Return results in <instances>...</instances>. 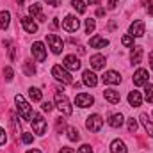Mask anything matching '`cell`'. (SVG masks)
Listing matches in <instances>:
<instances>
[{
  "mask_svg": "<svg viewBox=\"0 0 153 153\" xmlns=\"http://www.w3.org/2000/svg\"><path fill=\"white\" fill-rule=\"evenodd\" d=\"M103 14H105V11H103L102 7H100V9H96V16H103Z\"/></svg>",
  "mask_w": 153,
  "mask_h": 153,
  "instance_id": "obj_44",
  "label": "cell"
},
{
  "mask_svg": "<svg viewBox=\"0 0 153 153\" xmlns=\"http://www.w3.org/2000/svg\"><path fill=\"white\" fill-rule=\"evenodd\" d=\"M13 75H14V73H13V68H9V66H7V68L4 70V76H5V80H7V82H11V80H13Z\"/></svg>",
  "mask_w": 153,
  "mask_h": 153,
  "instance_id": "obj_35",
  "label": "cell"
},
{
  "mask_svg": "<svg viewBox=\"0 0 153 153\" xmlns=\"http://www.w3.org/2000/svg\"><path fill=\"white\" fill-rule=\"evenodd\" d=\"M123 121H125V117L121 114H112L109 117V125H111L112 128H119V126L123 125Z\"/></svg>",
  "mask_w": 153,
  "mask_h": 153,
  "instance_id": "obj_24",
  "label": "cell"
},
{
  "mask_svg": "<svg viewBox=\"0 0 153 153\" xmlns=\"http://www.w3.org/2000/svg\"><path fill=\"white\" fill-rule=\"evenodd\" d=\"M141 123H143L144 130L148 132V135H152V137H153V123L150 121V117H148V114H141Z\"/></svg>",
  "mask_w": 153,
  "mask_h": 153,
  "instance_id": "obj_23",
  "label": "cell"
},
{
  "mask_svg": "<svg viewBox=\"0 0 153 153\" xmlns=\"http://www.w3.org/2000/svg\"><path fill=\"white\" fill-rule=\"evenodd\" d=\"M111 152L112 153H126V146L121 139H116L111 143Z\"/></svg>",
  "mask_w": 153,
  "mask_h": 153,
  "instance_id": "obj_21",
  "label": "cell"
},
{
  "mask_svg": "<svg viewBox=\"0 0 153 153\" xmlns=\"http://www.w3.org/2000/svg\"><path fill=\"white\" fill-rule=\"evenodd\" d=\"M102 80H103L105 84L116 85V84H119V82H121V76H119L117 71H105V75L102 76Z\"/></svg>",
  "mask_w": 153,
  "mask_h": 153,
  "instance_id": "obj_14",
  "label": "cell"
},
{
  "mask_svg": "<svg viewBox=\"0 0 153 153\" xmlns=\"http://www.w3.org/2000/svg\"><path fill=\"white\" fill-rule=\"evenodd\" d=\"M23 70H25V73H27L29 76H32L34 73H36V66H34L32 61H25V62H23Z\"/></svg>",
  "mask_w": 153,
  "mask_h": 153,
  "instance_id": "obj_26",
  "label": "cell"
},
{
  "mask_svg": "<svg viewBox=\"0 0 153 153\" xmlns=\"http://www.w3.org/2000/svg\"><path fill=\"white\" fill-rule=\"evenodd\" d=\"M91 66H93L94 70H102V68H105V57H103L102 53L93 55V57H91Z\"/></svg>",
  "mask_w": 153,
  "mask_h": 153,
  "instance_id": "obj_19",
  "label": "cell"
},
{
  "mask_svg": "<svg viewBox=\"0 0 153 153\" xmlns=\"http://www.w3.org/2000/svg\"><path fill=\"white\" fill-rule=\"evenodd\" d=\"M30 52H32V55H34V59H36L38 62H45V59H46V48H45V45H43L41 41H36V43L32 45Z\"/></svg>",
  "mask_w": 153,
  "mask_h": 153,
  "instance_id": "obj_6",
  "label": "cell"
},
{
  "mask_svg": "<svg viewBox=\"0 0 153 153\" xmlns=\"http://www.w3.org/2000/svg\"><path fill=\"white\" fill-rule=\"evenodd\" d=\"M61 2H62V0H46V4H48V5H53V7L61 5Z\"/></svg>",
  "mask_w": 153,
  "mask_h": 153,
  "instance_id": "obj_40",
  "label": "cell"
},
{
  "mask_svg": "<svg viewBox=\"0 0 153 153\" xmlns=\"http://www.w3.org/2000/svg\"><path fill=\"white\" fill-rule=\"evenodd\" d=\"M130 36L132 38H141L144 36V22L143 20H137L130 25Z\"/></svg>",
  "mask_w": 153,
  "mask_h": 153,
  "instance_id": "obj_10",
  "label": "cell"
},
{
  "mask_svg": "<svg viewBox=\"0 0 153 153\" xmlns=\"http://www.w3.org/2000/svg\"><path fill=\"white\" fill-rule=\"evenodd\" d=\"M29 96H30V100H32V102H41L43 93L39 91L38 87H30V89H29Z\"/></svg>",
  "mask_w": 153,
  "mask_h": 153,
  "instance_id": "obj_25",
  "label": "cell"
},
{
  "mask_svg": "<svg viewBox=\"0 0 153 153\" xmlns=\"http://www.w3.org/2000/svg\"><path fill=\"white\" fill-rule=\"evenodd\" d=\"M5 141H7L5 130H4V128H0V146H2V144H5Z\"/></svg>",
  "mask_w": 153,
  "mask_h": 153,
  "instance_id": "obj_39",
  "label": "cell"
},
{
  "mask_svg": "<svg viewBox=\"0 0 153 153\" xmlns=\"http://www.w3.org/2000/svg\"><path fill=\"white\" fill-rule=\"evenodd\" d=\"M103 96H105V100L109 102V103H119V100H121V96H119V91H114V89H105L103 91Z\"/></svg>",
  "mask_w": 153,
  "mask_h": 153,
  "instance_id": "obj_15",
  "label": "cell"
},
{
  "mask_svg": "<svg viewBox=\"0 0 153 153\" xmlns=\"http://www.w3.org/2000/svg\"><path fill=\"white\" fill-rule=\"evenodd\" d=\"M41 107H43V111H45V112H52V111H53V105H52L50 102H43V105H41Z\"/></svg>",
  "mask_w": 153,
  "mask_h": 153,
  "instance_id": "obj_38",
  "label": "cell"
},
{
  "mask_svg": "<svg viewBox=\"0 0 153 153\" xmlns=\"http://www.w3.org/2000/svg\"><path fill=\"white\" fill-rule=\"evenodd\" d=\"M121 43H123L125 46H134V38H132L130 34H128V36H123V38H121Z\"/></svg>",
  "mask_w": 153,
  "mask_h": 153,
  "instance_id": "obj_34",
  "label": "cell"
},
{
  "mask_svg": "<svg viewBox=\"0 0 153 153\" xmlns=\"http://www.w3.org/2000/svg\"><path fill=\"white\" fill-rule=\"evenodd\" d=\"M59 153H75V150H73V148H68V146H64V148H62Z\"/></svg>",
  "mask_w": 153,
  "mask_h": 153,
  "instance_id": "obj_41",
  "label": "cell"
},
{
  "mask_svg": "<svg viewBox=\"0 0 153 153\" xmlns=\"http://www.w3.org/2000/svg\"><path fill=\"white\" fill-rule=\"evenodd\" d=\"M150 64H152V68H153V52L150 53Z\"/></svg>",
  "mask_w": 153,
  "mask_h": 153,
  "instance_id": "obj_48",
  "label": "cell"
},
{
  "mask_svg": "<svg viewBox=\"0 0 153 153\" xmlns=\"http://www.w3.org/2000/svg\"><path fill=\"white\" fill-rule=\"evenodd\" d=\"M32 139H34V137H32V134H22V141H23L25 144H30V143H32Z\"/></svg>",
  "mask_w": 153,
  "mask_h": 153,
  "instance_id": "obj_37",
  "label": "cell"
},
{
  "mask_svg": "<svg viewBox=\"0 0 153 153\" xmlns=\"http://www.w3.org/2000/svg\"><path fill=\"white\" fill-rule=\"evenodd\" d=\"M55 130H57V134H62V132L66 130V121H64V117H57V119H55Z\"/></svg>",
  "mask_w": 153,
  "mask_h": 153,
  "instance_id": "obj_28",
  "label": "cell"
},
{
  "mask_svg": "<svg viewBox=\"0 0 153 153\" xmlns=\"http://www.w3.org/2000/svg\"><path fill=\"white\" fill-rule=\"evenodd\" d=\"M89 45H91V48H105V46H109V39L102 38V36H93L89 39Z\"/></svg>",
  "mask_w": 153,
  "mask_h": 153,
  "instance_id": "obj_16",
  "label": "cell"
},
{
  "mask_svg": "<svg viewBox=\"0 0 153 153\" xmlns=\"http://www.w3.org/2000/svg\"><path fill=\"white\" fill-rule=\"evenodd\" d=\"M32 130L38 135H45V132H46V121H45V117L41 114L32 116Z\"/></svg>",
  "mask_w": 153,
  "mask_h": 153,
  "instance_id": "obj_5",
  "label": "cell"
},
{
  "mask_svg": "<svg viewBox=\"0 0 153 153\" xmlns=\"http://www.w3.org/2000/svg\"><path fill=\"white\" fill-rule=\"evenodd\" d=\"M16 2H18V4H20V5H22V4H23V2H25V0H16Z\"/></svg>",
  "mask_w": 153,
  "mask_h": 153,
  "instance_id": "obj_50",
  "label": "cell"
},
{
  "mask_svg": "<svg viewBox=\"0 0 153 153\" xmlns=\"http://www.w3.org/2000/svg\"><path fill=\"white\" fill-rule=\"evenodd\" d=\"M76 153H93V148L89 146V144H82L80 148H78V152Z\"/></svg>",
  "mask_w": 153,
  "mask_h": 153,
  "instance_id": "obj_36",
  "label": "cell"
},
{
  "mask_svg": "<svg viewBox=\"0 0 153 153\" xmlns=\"http://www.w3.org/2000/svg\"><path fill=\"white\" fill-rule=\"evenodd\" d=\"M68 139L70 141H78L80 139V134H78V130H76L75 126H70L68 128Z\"/></svg>",
  "mask_w": 153,
  "mask_h": 153,
  "instance_id": "obj_29",
  "label": "cell"
},
{
  "mask_svg": "<svg viewBox=\"0 0 153 153\" xmlns=\"http://www.w3.org/2000/svg\"><path fill=\"white\" fill-rule=\"evenodd\" d=\"M78 27H80V22H78V18L73 16V14H68V16L62 20V29L68 30V32H76Z\"/></svg>",
  "mask_w": 153,
  "mask_h": 153,
  "instance_id": "obj_7",
  "label": "cell"
},
{
  "mask_svg": "<svg viewBox=\"0 0 153 153\" xmlns=\"http://www.w3.org/2000/svg\"><path fill=\"white\" fill-rule=\"evenodd\" d=\"M85 126H87L91 132H98V130H102V126H103V119H102V116L100 114L89 116L87 121H85Z\"/></svg>",
  "mask_w": 153,
  "mask_h": 153,
  "instance_id": "obj_8",
  "label": "cell"
},
{
  "mask_svg": "<svg viewBox=\"0 0 153 153\" xmlns=\"http://www.w3.org/2000/svg\"><path fill=\"white\" fill-rule=\"evenodd\" d=\"M144 98H146V102L153 103V84H146V87H144Z\"/></svg>",
  "mask_w": 153,
  "mask_h": 153,
  "instance_id": "obj_27",
  "label": "cell"
},
{
  "mask_svg": "<svg viewBox=\"0 0 153 153\" xmlns=\"http://www.w3.org/2000/svg\"><path fill=\"white\" fill-rule=\"evenodd\" d=\"M107 7H109V9H114L116 7V0H109V2H107Z\"/></svg>",
  "mask_w": 153,
  "mask_h": 153,
  "instance_id": "obj_42",
  "label": "cell"
},
{
  "mask_svg": "<svg viewBox=\"0 0 153 153\" xmlns=\"http://www.w3.org/2000/svg\"><path fill=\"white\" fill-rule=\"evenodd\" d=\"M148 76H150L148 71L141 68V70H137V71L134 73V84H135V85H146V84H148Z\"/></svg>",
  "mask_w": 153,
  "mask_h": 153,
  "instance_id": "obj_13",
  "label": "cell"
},
{
  "mask_svg": "<svg viewBox=\"0 0 153 153\" xmlns=\"http://www.w3.org/2000/svg\"><path fill=\"white\" fill-rule=\"evenodd\" d=\"M20 23H22V27L29 32V34H34V32H38V25H36V22L30 18V16H23L22 20H20Z\"/></svg>",
  "mask_w": 153,
  "mask_h": 153,
  "instance_id": "obj_11",
  "label": "cell"
},
{
  "mask_svg": "<svg viewBox=\"0 0 153 153\" xmlns=\"http://www.w3.org/2000/svg\"><path fill=\"white\" fill-rule=\"evenodd\" d=\"M94 103V98L87 93H80L75 96V105H78L80 109H85V107H91Z\"/></svg>",
  "mask_w": 153,
  "mask_h": 153,
  "instance_id": "obj_9",
  "label": "cell"
},
{
  "mask_svg": "<svg viewBox=\"0 0 153 153\" xmlns=\"http://www.w3.org/2000/svg\"><path fill=\"white\" fill-rule=\"evenodd\" d=\"M71 5L76 9V13H80V14L85 13V4H84L82 0H71Z\"/></svg>",
  "mask_w": 153,
  "mask_h": 153,
  "instance_id": "obj_30",
  "label": "cell"
},
{
  "mask_svg": "<svg viewBox=\"0 0 153 153\" xmlns=\"http://www.w3.org/2000/svg\"><path fill=\"white\" fill-rule=\"evenodd\" d=\"M55 105H57V109L62 112L64 116H70L73 112V109H71V105H70V100L66 98V94H62V93H55Z\"/></svg>",
  "mask_w": 153,
  "mask_h": 153,
  "instance_id": "obj_2",
  "label": "cell"
},
{
  "mask_svg": "<svg viewBox=\"0 0 153 153\" xmlns=\"http://www.w3.org/2000/svg\"><path fill=\"white\" fill-rule=\"evenodd\" d=\"M27 153H41V152H39V150H29Z\"/></svg>",
  "mask_w": 153,
  "mask_h": 153,
  "instance_id": "obj_49",
  "label": "cell"
},
{
  "mask_svg": "<svg viewBox=\"0 0 153 153\" xmlns=\"http://www.w3.org/2000/svg\"><path fill=\"white\" fill-rule=\"evenodd\" d=\"M14 102H16V109H18V114L22 116L23 119H27V121H32V109H30V105L27 103V100L22 96V94H16L14 96Z\"/></svg>",
  "mask_w": 153,
  "mask_h": 153,
  "instance_id": "obj_1",
  "label": "cell"
},
{
  "mask_svg": "<svg viewBox=\"0 0 153 153\" xmlns=\"http://www.w3.org/2000/svg\"><path fill=\"white\" fill-rule=\"evenodd\" d=\"M94 29H96V22H94L93 18L85 20V32H87V34H91V32H93Z\"/></svg>",
  "mask_w": 153,
  "mask_h": 153,
  "instance_id": "obj_32",
  "label": "cell"
},
{
  "mask_svg": "<svg viewBox=\"0 0 153 153\" xmlns=\"http://www.w3.org/2000/svg\"><path fill=\"white\" fill-rule=\"evenodd\" d=\"M84 84L85 85H89V87H94L96 84H98V76H96V73H93L91 70H87V71H84Z\"/></svg>",
  "mask_w": 153,
  "mask_h": 153,
  "instance_id": "obj_18",
  "label": "cell"
},
{
  "mask_svg": "<svg viewBox=\"0 0 153 153\" xmlns=\"http://www.w3.org/2000/svg\"><path fill=\"white\" fill-rule=\"evenodd\" d=\"M141 102H143L141 93H139V91H130V94H128V103H130L132 107H139Z\"/></svg>",
  "mask_w": 153,
  "mask_h": 153,
  "instance_id": "obj_20",
  "label": "cell"
},
{
  "mask_svg": "<svg viewBox=\"0 0 153 153\" xmlns=\"http://www.w3.org/2000/svg\"><path fill=\"white\" fill-rule=\"evenodd\" d=\"M52 75L55 76L59 82H62V84H71V82H73L71 73H70L64 66H59V64H55V66L52 68Z\"/></svg>",
  "mask_w": 153,
  "mask_h": 153,
  "instance_id": "obj_3",
  "label": "cell"
},
{
  "mask_svg": "<svg viewBox=\"0 0 153 153\" xmlns=\"http://www.w3.org/2000/svg\"><path fill=\"white\" fill-rule=\"evenodd\" d=\"M9 23H11V14H9V11H0V29H2V30H7Z\"/></svg>",
  "mask_w": 153,
  "mask_h": 153,
  "instance_id": "obj_22",
  "label": "cell"
},
{
  "mask_svg": "<svg viewBox=\"0 0 153 153\" xmlns=\"http://www.w3.org/2000/svg\"><path fill=\"white\" fill-rule=\"evenodd\" d=\"M29 14L30 16H39L41 14V4H32L29 7Z\"/></svg>",
  "mask_w": 153,
  "mask_h": 153,
  "instance_id": "obj_31",
  "label": "cell"
},
{
  "mask_svg": "<svg viewBox=\"0 0 153 153\" xmlns=\"http://www.w3.org/2000/svg\"><path fill=\"white\" fill-rule=\"evenodd\" d=\"M130 61H132V64H141V61H143V48L141 46H132Z\"/></svg>",
  "mask_w": 153,
  "mask_h": 153,
  "instance_id": "obj_17",
  "label": "cell"
},
{
  "mask_svg": "<svg viewBox=\"0 0 153 153\" xmlns=\"http://www.w3.org/2000/svg\"><path fill=\"white\" fill-rule=\"evenodd\" d=\"M148 14L153 16V4H150V7H148Z\"/></svg>",
  "mask_w": 153,
  "mask_h": 153,
  "instance_id": "obj_47",
  "label": "cell"
},
{
  "mask_svg": "<svg viewBox=\"0 0 153 153\" xmlns=\"http://www.w3.org/2000/svg\"><path fill=\"white\" fill-rule=\"evenodd\" d=\"M46 41H48V46L52 48V52H53L55 55H59V53L62 52V48H64L62 38H59L57 34H48V36H46Z\"/></svg>",
  "mask_w": 153,
  "mask_h": 153,
  "instance_id": "obj_4",
  "label": "cell"
},
{
  "mask_svg": "<svg viewBox=\"0 0 153 153\" xmlns=\"http://www.w3.org/2000/svg\"><path fill=\"white\" fill-rule=\"evenodd\" d=\"M135 130H137V121H135L134 117H130V119H128V132L135 134Z\"/></svg>",
  "mask_w": 153,
  "mask_h": 153,
  "instance_id": "obj_33",
  "label": "cell"
},
{
  "mask_svg": "<svg viewBox=\"0 0 153 153\" xmlns=\"http://www.w3.org/2000/svg\"><path fill=\"white\" fill-rule=\"evenodd\" d=\"M62 66H64L66 70L76 71V70L80 68V61L76 59V55H66V57H64V62H62Z\"/></svg>",
  "mask_w": 153,
  "mask_h": 153,
  "instance_id": "obj_12",
  "label": "cell"
},
{
  "mask_svg": "<svg viewBox=\"0 0 153 153\" xmlns=\"http://www.w3.org/2000/svg\"><path fill=\"white\" fill-rule=\"evenodd\" d=\"M38 20H39V22H41V23H43V22H46V16H45V14L41 13V14H39V16H38Z\"/></svg>",
  "mask_w": 153,
  "mask_h": 153,
  "instance_id": "obj_45",
  "label": "cell"
},
{
  "mask_svg": "<svg viewBox=\"0 0 153 153\" xmlns=\"http://www.w3.org/2000/svg\"><path fill=\"white\" fill-rule=\"evenodd\" d=\"M141 2H143V4H146V2H150V0H141Z\"/></svg>",
  "mask_w": 153,
  "mask_h": 153,
  "instance_id": "obj_51",
  "label": "cell"
},
{
  "mask_svg": "<svg viewBox=\"0 0 153 153\" xmlns=\"http://www.w3.org/2000/svg\"><path fill=\"white\" fill-rule=\"evenodd\" d=\"M87 4L89 5H96V4H100V0H87Z\"/></svg>",
  "mask_w": 153,
  "mask_h": 153,
  "instance_id": "obj_46",
  "label": "cell"
},
{
  "mask_svg": "<svg viewBox=\"0 0 153 153\" xmlns=\"http://www.w3.org/2000/svg\"><path fill=\"white\" fill-rule=\"evenodd\" d=\"M9 57H11V61H14V46L9 48Z\"/></svg>",
  "mask_w": 153,
  "mask_h": 153,
  "instance_id": "obj_43",
  "label": "cell"
}]
</instances>
